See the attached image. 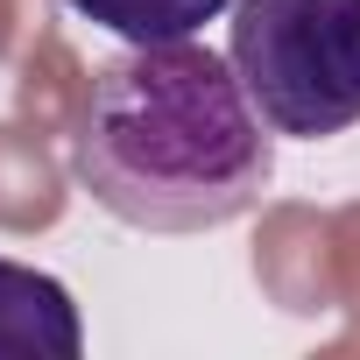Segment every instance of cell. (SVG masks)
Wrapping results in <instances>:
<instances>
[{
    "label": "cell",
    "mask_w": 360,
    "mask_h": 360,
    "mask_svg": "<svg viewBox=\"0 0 360 360\" xmlns=\"http://www.w3.org/2000/svg\"><path fill=\"white\" fill-rule=\"evenodd\" d=\"M85 325L57 276L0 255V360H78Z\"/></svg>",
    "instance_id": "3"
},
{
    "label": "cell",
    "mask_w": 360,
    "mask_h": 360,
    "mask_svg": "<svg viewBox=\"0 0 360 360\" xmlns=\"http://www.w3.org/2000/svg\"><path fill=\"white\" fill-rule=\"evenodd\" d=\"M226 57L276 134L360 127V0H233Z\"/></svg>",
    "instance_id": "2"
},
{
    "label": "cell",
    "mask_w": 360,
    "mask_h": 360,
    "mask_svg": "<svg viewBox=\"0 0 360 360\" xmlns=\"http://www.w3.org/2000/svg\"><path fill=\"white\" fill-rule=\"evenodd\" d=\"M71 15L120 43H191L205 22H219L233 0H64Z\"/></svg>",
    "instance_id": "4"
},
{
    "label": "cell",
    "mask_w": 360,
    "mask_h": 360,
    "mask_svg": "<svg viewBox=\"0 0 360 360\" xmlns=\"http://www.w3.org/2000/svg\"><path fill=\"white\" fill-rule=\"evenodd\" d=\"M78 191L141 233H205L240 219L276 176V127L233 57L191 43H127L92 71L78 134Z\"/></svg>",
    "instance_id": "1"
}]
</instances>
